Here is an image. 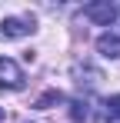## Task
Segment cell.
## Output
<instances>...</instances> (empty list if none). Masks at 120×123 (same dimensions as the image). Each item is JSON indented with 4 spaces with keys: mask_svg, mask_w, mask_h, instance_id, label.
Instances as JSON below:
<instances>
[{
    "mask_svg": "<svg viewBox=\"0 0 120 123\" xmlns=\"http://www.w3.org/2000/svg\"><path fill=\"white\" fill-rule=\"evenodd\" d=\"M83 13L90 17L93 23H103V27H110V23L117 20V7L110 3V0H97V3H87L83 7Z\"/></svg>",
    "mask_w": 120,
    "mask_h": 123,
    "instance_id": "cell-1",
    "label": "cell"
},
{
    "mask_svg": "<svg viewBox=\"0 0 120 123\" xmlns=\"http://www.w3.org/2000/svg\"><path fill=\"white\" fill-rule=\"evenodd\" d=\"M0 86H7V90H20L23 86V70L13 60H7V57H0Z\"/></svg>",
    "mask_w": 120,
    "mask_h": 123,
    "instance_id": "cell-2",
    "label": "cell"
},
{
    "mask_svg": "<svg viewBox=\"0 0 120 123\" xmlns=\"http://www.w3.org/2000/svg\"><path fill=\"white\" fill-rule=\"evenodd\" d=\"M30 30H33V20L30 17H3V23H0V33L3 37H13V40L17 37H27Z\"/></svg>",
    "mask_w": 120,
    "mask_h": 123,
    "instance_id": "cell-3",
    "label": "cell"
},
{
    "mask_svg": "<svg viewBox=\"0 0 120 123\" xmlns=\"http://www.w3.org/2000/svg\"><path fill=\"white\" fill-rule=\"evenodd\" d=\"M97 50L103 53V57H117V60H120V33H117V30L103 33V37L97 40Z\"/></svg>",
    "mask_w": 120,
    "mask_h": 123,
    "instance_id": "cell-4",
    "label": "cell"
},
{
    "mask_svg": "<svg viewBox=\"0 0 120 123\" xmlns=\"http://www.w3.org/2000/svg\"><path fill=\"white\" fill-rule=\"evenodd\" d=\"M50 103H60V93H57V90H47V93L37 100V110H47Z\"/></svg>",
    "mask_w": 120,
    "mask_h": 123,
    "instance_id": "cell-5",
    "label": "cell"
},
{
    "mask_svg": "<svg viewBox=\"0 0 120 123\" xmlns=\"http://www.w3.org/2000/svg\"><path fill=\"white\" fill-rule=\"evenodd\" d=\"M107 117H110V120H120V93L107 100Z\"/></svg>",
    "mask_w": 120,
    "mask_h": 123,
    "instance_id": "cell-6",
    "label": "cell"
},
{
    "mask_svg": "<svg viewBox=\"0 0 120 123\" xmlns=\"http://www.w3.org/2000/svg\"><path fill=\"white\" fill-rule=\"evenodd\" d=\"M70 106H73V110H70L73 120H87V103H83V100H73Z\"/></svg>",
    "mask_w": 120,
    "mask_h": 123,
    "instance_id": "cell-7",
    "label": "cell"
}]
</instances>
